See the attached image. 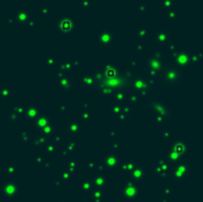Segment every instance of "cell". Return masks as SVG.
Instances as JSON below:
<instances>
[{
	"label": "cell",
	"instance_id": "ba28073f",
	"mask_svg": "<svg viewBox=\"0 0 203 202\" xmlns=\"http://www.w3.org/2000/svg\"><path fill=\"white\" fill-rule=\"evenodd\" d=\"M60 202H66V201H60Z\"/></svg>",
	"mask_w": 203,
	"mask_h": 202
},
{
	"label": "cell",
	"instance_id": "52a82bcc",
	"mask_svg": "<svg viewBox=\"0 0 203 202\" xmlns=\"http://www.w3.org/2000/svg\"><path fill=\"white\" fill-rule=\"evenodd\" d=\"M95 183H96L100 188H102L103 184H105V178H103L102 176H96V177H95Z\"/></svg>",
	"mask_w": 203,
	"mask_h": 202
},
{
	"label": "cell",
	"instance_id": "6da1fadb",
	"mask_svg": "<svg viewBox=\"0 0 203 202\" xmlns=\"http://www.w3.org/2000/svg\"><path fill=\"white\" fill-rule=\"evenodd\" d=\"M16 191H17V184H16L14 182H9V183H6L5 187H4V190H3L5 197H12V196L16 194Z\"/></svg>",
	"mask_w": 203,
	"mask_h": 202
},
{
	"label": "cell",
	"instance_id": "5b68a950",
	"mask_svg": "<svg viewBox=\"0 0 203 202\" xmlns=\"http://www.w3.org/2000/svg\"><path fill=\"white\" fill-rule=\"evenodd\" d=\"M99 41H100V43H102V44H109V43L112 42V36H110V34L108 35V37H103V35H101Z\"/></svg>",
	"mask_w": 203,
	"mask_h": 202
},
{
	"label": "cell",
	"instance_id": "277c9868",
	"mask_svg": "<svg viewBox=\"0 0 203 202\" xmlns=\"http://www.w3.org/2000/svg\"><path fill=\"white\" fill-rule=\"evenodd\" d=\"M16 172H17V170H16V166H14L13 164L7 165V168H6V174H7L9 176H13V175H16Z\"/></svg>",
	"mask_w": 203,
	"mask_h": 202
},
{
	"label": "cell",
	"instance_id": "3957f363",
	"mask_svg": "<svg viewBox=\"0 0 203 202\" xmlns=\"http://www.w3.org/2000/svg\"><path fill=\"white\" fill-rule=\"evenodd\" d=\"M103 197H105V193H103L102 190H96V191L93 194V196H92V198H93L94 202H95L96 198H99V202H101V201L103 200Z\"/></svg>",
	"mask_w": 203,
	"mask_h": 202
},
{
	"label": "cell",
	"instance_id": "7a4b0ae2",
	"mask_svg": "<svg viewBox=\"0 0 203 202\" xmlns=\"http://www.w3.org/2000/svg\"><path fill=\"white\" fill-rule=\"evenodd\" d=\"M80 188H81V190L84 191V193H89V191L93 190V183L89 182V181H83V182L81 183Z\"/></svg>",
	"mask_w": 203,
	"mask_h": 202
},
{
	"label": "cell",
	"instance_id": "8992f818",
	"mask_svg": "<svg viewBox=\"0 0 203 202\" xmlns=\"http://www.w3.org/2000/svg\"><path fill=\"white\" fill-rule=\"evenodd\" d=\"M173 0H163V3H162V7H165V9H170L173 6Z\"/></svg>",
	"mask_w": 203,
	"mask_h": 202
}]
</instances>
